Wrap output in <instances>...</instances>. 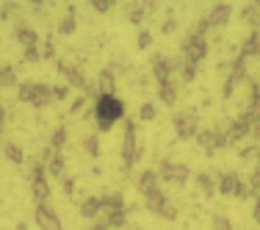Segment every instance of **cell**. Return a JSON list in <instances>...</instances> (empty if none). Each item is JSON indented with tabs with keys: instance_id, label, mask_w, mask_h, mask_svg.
Returning <instances> with one entry per match:
<instances>
[{
	"instance_id": "cell-5",
	"label": "cell",
	"mask_w": 260,
	"mask_h": 230,
	"mask_svg": "<svg viewBox=\"0 0 260 230\" xmlns=\"http://www.w3.org/2000/svg\"><path fill=\"white\" fill-rule=\"evenodd\" d=\"M144 208L150 211V214L160 216V219H166V222H175L177 219V208L169 203V197L164 194V189L150 191V194L144 197Z\"/></svg>"
},
{
	"instance_id": "cell-2",
	"label": "cell",
	"mask_w": 260,
	"mask_h": 230,
	"mask_svg": "<svg viewBox=\"0 0 260 230\" xmlns=\"http://www.w3.org/2000/svg\"><path fill=\"white\" fill-rule=\"evenodd\" d=\"M17 100L28 103L34 108H47L53 105V86L50 83H34V80H25V83L17 86Z\"/></svg>"
},
{
	"instance_id": "cell-37",
	"label": "cell",
	"mask_w": 260,
	"mask_h": 230,
	"mask_svg": "<svg viewBox=\"0 0 260 230\" xmlns=\"http://www.w3.org/2000/svg\"><path fill=\"white\" fill-rule=\"evenodd\" d=\"M230 75H233L235 80H244V78H246V61L241 59V55L233 61V67H230Z\"/></svg>"
},
{
	"instance_id": "cell-30",
	"label": "cell",
	"mask_w": 260,
	"mask_h": 230,
	"mask_svg": "<svg viewBox=\"0 0 260 230\" xmlns=\"http://www.w3.org/2000/svg\"><path fill=\"white\" fill-rule=\"evenodd\" d=\"M238 158L246 161V164H255V166H257V161H260V147H257V145L241 147V150H238Z\"/></svg>"
},
{
	"instance_id": "cell-27",
	"label": "cell",
	"mask_w": 260,
	"mask_h": 230,
	"mask_svg": "<svg viewBox=\"0 0 260 230\" xmlns=\"http://www.w3.org/2000/svg\"><path fill=\"white\" fill-rule=\"evenodd\" d=\"M241 20L249 22L252 28H257V25H260V3H249V6H244V9H241Z\"/></svg>"
},
{
	"instance_id": "cell-55",
	"label": "cell",
	"mask_w": 260,
	"mask_h": 230,
	"mask_svg": "<svg viewBox=\"0 0 260 230\" xmlns=\"http://www.w3.org/2000/svg\"><path fill=\"white\" fill-rule=\"evenodd\" d=\"M14 230H28V225H25V222H20V225H17Z\"/></svg>"
},
{
	"instance_id": "cell-13",
	"label": "cell",
	"mask_w": 260,
	"mask_h": 230,
	"mask_svg": "<svg viewBox=\"0 0 260 230\" xmlns=\"http://www.w3.org/2000/svg\"><path fill=\"white\" fill-rule=\"evenodd\" d=\"M94 92H97V97H111V95H116V72L111 70V67L100 70L97 83H94Z\"/></svg>"
},
{
	"instance_id": "cell-53",
	"label": "cell",
	"mask_w": 260,
	"mask_h": 230,
	"mask_svg": "<svg viewBox=\"0 0 260 230\" xmlns=\"http://www.w3.org/2000/svg\"><path fill=\"white\" fill-rule=\"evenodd\" d=\"M83 105H86V95H83V97H78V100L72 103V111H80V108H83Z\"/></svg>"
},
{
	"instance_id": "cell-45",
	"label": "cell",
	"mask_w": 260,
	"mask_h": 230,
	"mask_svg": "<svg viewBox=\"0 0 260 230\" xmlns=\"http://www.w3.org/2000/svg\"><path fill=\"white\" fill-rule=\"evenodd\" d=\"M67 97H70V86H53V100L55 103H61V100H67Z\"/></svg>"
},
{
	"instance_id": "cell-10",
	"label": "cell",
	"mask_w": 260,
	"mask_h": 230,
	"mask_svg": "<svg viewBox=\"0 0 260 230\" xmlns=\"http://www.w3.org/2000/svg\"><path fill=\"white\" fill-rule=\"evenodd\" d=\"M34 222L39 230H64V222L55 214V208L50 203H36L34 205Z\"/></svg>"
},
{
	"instance_id": "cell-33",
	"label": "cell",
	"mask_w": 260,
	"mask_h": 230,
	"mask_svg": "<svg viewBox=\"0 0 260 230\" xmlns=\"http://www.w3.org/2000/svg\"><path fill=\"white\" fill-rule=\"evenodd\" d=\"M197 186H200L202 191H205V197H213V191H216V180L208 175V172H200L197 175Z\"/></svg>"
},
{
	"instance_id": "cell-4",
	"label": "cell",
	"mask_w": 260,
	"mask_h": 230,
	"mask_svg": "<svg viewBox=\"0 0 260 230\" xmlns=\"http://www.w3.org/2000/svg\"><path fill=\"white\" fill-rule=\"evenodd\" d=\"M55 70H58V75L64 78V83L70 86V89H80L83 95H94V97H97L94 86H91L89 78L80 72V67H75V64H64V61H55Z\"/></svg>"
},
{
	"instance_id": "cell-25",
	"label": "cell",
	"mask_w": 260,
	"mask_h": 230,
	"mask_svg": "<svg viewBox=\"0 0 260 230\" xmlns=\"http://www.w3.org/2000/svg\"><path fill=\"white\" fill-rule=\"evenodd\" d=\"M3 155L14 166H22V161H25V153H22V147L17 145V141H6V145H3Z\"/></svg>"
},
{
	"instance_id": "cell-11",
	"label": "cell",
	"mask_w": 260,
	"mask_h": 230,
	"mask_svg": "<svg viewBox=\"0 0 260 230\" xmlns=\"http://www.w3.org/2000/svg\"><path fill=\"white\" fill-rule=\"evenodd\" d=\"M180 70V61L172 59V55H152V78L158 83H166V80H175V72Z\"/></svg>"
},
{
	"instance_id": "cell-50",
	"label": "cell",
	"mask_w": 260,
	"mask_h": 230,
	"mask_svg": "<svg viewBox=\"0 0 260 230\" xmlns=\"http://www.w3.org/2000/svg\"><path fill=\"white\" fill-rule=\"evenodd\" d=\"M252 219H255L257 225H260V194L255 197V208H252Z\"/></svg>"
},
{
	"instance_id": "cell-31",
	"label": "cell",
	"mask_w": 260,
	"mask_h": 230,
	"mask_svg": "<svg viewBox=\"0 0 260 230\" xmlns=\"http://www.w3.org/2000/svg\"><path fill=\"white\" fill-rule=\"evenodd\" d=\"M197 145L205 147V153H208V155H213V153H216V150H213V128L200 130V133H197Z\"/></svg>"
},
{
	"instance_id": "cell-35",
	"label": "cell",
	"mask_w": 260,
	"mask_h": 230,
	"mask_svg": "<svg viewBox=\"0 0 260 230\" xmlns=\"http://www.w3.org/2000/svg\"><path fill=\"white\" fill-rule=\"evenodd\" d=\"M197 67H200V64H191V61H185V59L180 61V78L185 80V83H191V80L197 78V72H200Z\"/></svg>"
},
{
	"instance_id": "cell-21",
	"label": "cell",
	"mask_w": 260,
	"mask_h": 230,
	"mask_svg": "<svg viewBox=\"0 0 260 230\" xmlns=\"http://www.w3.org/2000/svg\"><path fill=\"white\" fill-rule=\"evenodd\" d=\"M100 205H103V214H105V211H127L125 197H122L119 191H111V194H103V197H100Z\"/></svg>"
},
{
	"instance_id": "cell-40",
	"label": "cell",
	"mask_w": 260,
	"mask_h": 230,
	"mask_svg": "<svg viewBox=\"0 0 260 230\" xmlns=\"http://www.w3.org/2000/svg\"><path fill=\"white\" fill-rule=\"evenodd\" d=\"M233 197H238V200H246V197H252L249 194V183H246L244 178L238 175V180H235V191H233Z\"/></svg>"
},
{
	"instance_id": "cell-14",
	"label": "cell",
	"mask_w": 260,
	"mask_h": 230,
	"mask_svg": "<svg viewBox=\"0 0 260 230\" xmlns=\"http://www.w3.org/2000/svg\"><path fill=\"white\" fill-rule=\"evenodd\" d=\"M249 133H252V122L241 114L230 122V133L227 136H230V145H241V139H249Z\"/></svg>"
},
{
	"instance_id": "cell-3",
	"label": "cell",
	"mask_w": 260,
	"mask_h": 230,
	"mask_svg": "<svg viewBox=\"0 0 260 230\" xmlns=\"http://www.w3.org/2000/svg\"><path fill=\"white\" fill-rule=\"evenodd\" d=\"M141 147H139V128H136L133 120H125V139H122V169H130V166L139 161Z\"/></svg>"
},
{
	"instance_id": "cell-12",
	"label": "cell",
	"mask_w": 260,
	"mask_h": 230,
	"mask_svg": "<svg viewBox=\"0 0 260 230\" xmlns=\"http://www.w3.org/2000/svg\"><path fill=\"white\" fill-rule=\"evenodd\" d=\"M230 17H233V6H230V3H216L213 9L205 14V20H208L210 28L219 31V28H224L227 22H230Z\"/></svg>"
},
{
	"instance_id": "cell-22",
	"label": "cell",
	"mask_w": 260,
	"mask_h": 230,
	"mask_svg": "<svg viewBox=\"0 0 260 230\" xmlns=\"http://www.w3.org/2000/svg\"><path fill=\"white\" fill-rule=\"evenodd\" d=\"M158 97L164 105H175L177 103V83L175 80H166V83H158Z\"/></svg>"
},
{
	"instance_id": "cell-32",
	"label": "cell",
	"mask_w": 260,
	"mask_h": 230,
	"mask_svg": "<svg viewBox=\"0 0 260 230\" xmlns=\"http://www.w3.org/2000/svg\"><path fill=\"white\" fill-rule=\"evenodd\" d=\"M72 31H75V9H72V6H70V9H67V17H64V20L58 22V34L70 36Z\"/></svg>"
},
{
	"instance_id": "cell-46",
	"label": "cell",
	"mask_w": 260,
	"mask_h": 230,
	"mask_svg": "<svg viewBox=\"0 0 260 230\" xmlns=\"http://www.w3.org/2000/svg\"><path fill=\"white\" fill-rule=\"evenodd\" d=\"M55 155H58V150H55V147H50V145H47L45 150H42V155H39V164H50V161L55 158Z\"/></svg>"
},
{
	"instance_id": "cell-41",
	"label": "cell",
	"mask_w": 260,
	"mask_h": 230,
	"mask_svg": "<svg viewBox=\"0 0 260 230\" xmlns=\"http://www.w3.org/2000/svg\"><path fill=\"white\" fill-rule=\"evenodd\" d=\"M91 9H94L97 14H108V11L114 9V0H91Z\"/></svg>"
},
{
	"instance_id": "cell-42",
	"label": "cell",
	"mask_w": 260,
	"mask_h": 230,
	"mask_svg": "<svg viewBox=\"0 0 260 230\" xmlns=\"http://www.w3.org/2000/svg\"><path fill=\"white\" fill-rule=\"evenodd\" d=\"M213 230H233V222L227 219L224 214H216L213 216Z\"/></svg>"
},
{
	"instance_id": "cell-38",
	"label": "cell",
	"mask_w": 260,
	"mask_h": 230,
	"mask_svg": "<svg viewBox=\"0 0 260 230\" xmlns=\"http://www.w3.org/2000/svg\"><path fill=\"white\" fill-rule=\"evenodd\" d=\"M241 80H235L230 72H227V78H224V86H221V97H224V100H230V97L235 95V86H238Z\"/></svg>"
},
{
	"instance_id": "cell-39",
	"label": "cell",
	"mask_w": 260,
	"mask_h": 230,
	"mask_svg": "<svg viewBox=\"0 0 260 230\" xmlns=\"http://www.w3.org/2000/svg\"><path fill=\"white\" fill-rule=\"evenodd\" d=\"M246 183H249V194L257 197V194H260V164L252 169V175H249V180H246Z\"/></svg>"
},
{
	"instance_id": "cell-52",
	"label": "cell",
	"mask_w": 260,
	"mask_h": 230,
	"mask_svg": "<svg viewBox=\"0 0 260 230\" xmlns=\"http://www.w3.org/2000/svg\"><path fill=\"white\" fill-rule=\"evenodd\" d=\"M249 139L260 141V122H255V125H252V133H249Z\"/></svg>"
},
{
	"instance_id": "cell-9",
	"label": "cell",
	"mask_w": 260,
	"mask_h": 230,
	"mask_svg": "<svg viewBox=\"0 0 260 230\" xmlns=\"http://www.w3.org/2000/svg\"><path fill=\"white\" fill-rule=\"evenodd\" d=\"M180 50H183V59H185V61H191V64H200V61H205V55H208V39L191 31V34L183 39Z\"/></svg>"
},
{
	"instance_id": "cell-26",
	"label": "cell",
	"mask_w": 260,
	"mask_h": 230,
	"mask_svg": "<svg viewBox=\"0 0 260 230\" xmlns=\"http://www.w3.org/2000/svg\"><path fill=\"white\" fill-rule=\"evenodd\" d=\"M45 169H47V178H64V172H67V158H64V153H58L55 158L50 161V164H45Z\"/></svg>"
},
{
	"instance_id": "cell-24",
	"label": "cell",
	"mask_w": 260,
	"mask_h": 230,
	"mask_svg": "<svg viewBox=\"0 0 260 230\" xmlns=\"http://www.w3.org/2000/svg\"><path fill=\"white\" fill-rule=\"evenodd\" d=\"M103 222H105L111 230H122V227L127 225V211H105Z\"/></svg>"
},
{
	"instance_id": "cell-56",
	"label": "cell",
	"mask_w": 260,
	"mask_h": 230,
	"mask_svg": "<svg viewBox=\"0 0 260 230\" xmlns=\"http://www.w3.org/2000/svg\"><path fill=\"white\" fill-rule=\"evenodd\" d=\"M255 31H257V28H255ZM257 34H260V31H257ZM257 59H260V45H257Z\"/></svg>"
},
{
	"instance_id": "cell-6",
	"label": "cell",
	"mask_w": 260,
	"mask_h": 230,
	"mask_svg": "<svg viewBox=\"0 0 260 230\" xmlns=\"http://www.w3.org/2000/svg\"><path fill=\"white\" fill-rule=\"evenodd\" d=\"M158 178L166 180V183H172V186H185L191 180V169H188V164L164 158V161H160V166H158Z\"/></svg>"
},
{
	"instance_id": "cell-48",
	"label": "cell",
	"mask_w": 260,
	"mask_h": 230,
	"mask_svg": "<svg viewBox=\"0 0 260 230\" xmlns=\"http://www.w3.org/2000/svg\"><path fill=\"white\" fill-rule=\"evenodd\" d=\"M61 189H64V194H72L75 191V178H61Z\"/></svg>"
},
{
	"instance_id": "cell-1",
	"label": "cell",
	"mask_w": 260,
	"mask_h": 230,
	"mask_svg": "<svg viewBox=\"0 0 260 230\" xmlns=\"http://www.w3.org/2000/svg\"><path fill=\"white\" fill-rule=\"evenodd\" d=\"M94 122L100 133H111V128L116 125L119 120H125V103L119 100L116 95L111 97H94Z\"/></svg>"
},
{
	"instance_id": "cell-17",
	"label": "cell",
	"mask_w": 260,
	"mask_h": 230,
	"mask_svg": "<svg viewBox=\"0 0 260 230\" xmlns=\"http://www.w3.org/2000/svg\"><path fill=\"white\" fill-rule=\"evenodd\" d=\"M244 117L255 125V122H260V86L252 80L249 83V103H246V108H244Z\"/></svg>"
},
{
	"instance_id": "cell-18",
	"label": "cell",
	"mask_w": 260,
	"mask_h": 230,
	"mask_svg": "<svg viewBox=\"0 0 260 230\" xmlns=\"http://www.w3.org/2000/svg\"><path fill=\"white\" fill-rule=\"evenodd\" d=\"M78 211H80V216H83V219H97V216L103 214L100 197H83L80 205H78Z\"/></svg>"
},
{
	"instance_id": "cell-7",
	"label": "cell",
	"mask_w": 260,
	"mask_h": 230,
	"mask_svg": "<svg viewBox=\"0 0 260 230\" xmlns=\"http://www.w3.org/2000/svg\"><path fill=\"white\" fill-rule=\"evenodd\" d=\"M30 194H34L36 203H47L53 194L50 189V180H47V169L45 164H39V161H34V166H30Z\"/></svg>"
},
{
	"instance_id": "cell-44",
	"label": "cell",
	"mask_w": 260,
	"mask_h": 230,
	"mask_svg": "<svg viewBox=\"0 0 260 230\" xmlns=\"http://www.w3.org/2000/svg\"><path fill=\"white\" fill-rule=\"evenodd\" d=\"M136 45H139L141 50H147V47L152 45V34H150V31H139V39H136Z\"/></svg>"
},
{
	"instance_id": "cell-51",
	"label": "cell",
	"mask_w": 260,
	"mask_h": 230,
	"mask_svg": "<svg viewBox=\"0 0 260 230\" xmlns=\"http://www.w3.org/2000/svg\"><path fill=\"white\" fill-rule=\"evenodd\" d=\"M177 25H175V20H172V17H169V20H166L164 22V28H160V31H164V34H172V31H175Z\"/></svg>"
},
{
	"instance_id": "cell-29",
	"label": "cell",
	"mask_w": 260,
	"mask_h": 230,
	"mask_svg": "<svg viewBox=\"0 0 260 230\" xmlns=\"http://www.w3.org/2000/svg\"><path fill=\"white\" fill-rule=\"evenodd\" d=\"M83 150L91 155V158H97L100 155V136L97 133H86L83 136Z\"/></svg>"
},
{
	"instance_id": "cell-8",
	"label": "cell",
	"mask_w": 260,
	"mask_h": 230,
	"mask_svg": "<svg viewBox=\"0 0 260 230\" xmlns=\"http://www.w3.org/2000/svg\"><path fill=\"white\" fill-rule=\"evenodd\" d=\"M172 125H175L177 139L188 141L197 139V133H200V117L194 111H177V114H172Z\"/></svg>"
},
{
	"instance_id": "cell-20",
	"label": "cell",
	"mask_w": 260,
	"mask_h": 230,
	"mask_svg": "<svg viewBox=\"0 0 260 230\" xmlns=\"http://www.w3.org/2000/svg\"><path fill=\"white\" fill-rule=\"evenodd\" d=\"M152 9H155L152 3H130V9H127V20H130V25H141V22H144V17L150 14Z\"/></svg>"
},
{
	"instance_id": "cell-15",
	"label": "cell",
	"mask_w": 260,
	"mask_h": 230,
	"mask_svg": "<svg viewBox=\"0 0 260 230\" xmlns=\"http://www.w3.org/2000/svg\"><path fill=\"white\" fill-rule=\"evenodd\" d=\"M136 189H139L141 197H147L150 191L160 189V178H158V169H144L139 175V180H136Z\"/></svg>"
},
{
	"instance_id": "cell-28",
	"label": "cell",
	"mask_w": 260,
	"mask_h": 230,
	"mask_svg": "<svg viewBox=\"0 0 260 230\" xmlns=\"http://www.w3.org/2000/svg\"><path fill=\"white\" fill-rule=\"evenodd\" d=\"M17 86V70L11 64H3L0 67V89H11Z\"/></svg>"
},
{
	"instance_id": "cell-34",
	"label": "cell",
	"mask_w": 260,
	"mask_h": 230,
	"mask_svg": "<svg viewBox=\"0 0 260 230\" xmlns=\"http://www.w3.org/2000/svg\"><path fill=\"white\" fill-rule=\"evenodd\" d=\"M67 136H70V133H67V128L58 125L53 130V136H50V147H55V150L61 153V150H64V145H67Z\"/></svg>"
},
{
	"instance_id": "cell-36",
	"label": "cell",
	"mask_w": 260,
	"mask_h": 230,
	"mask_svg": "<svg viewBox=\"0 0 260 230\" xmlns=\"http://www.w3.org/2000/svg\"><path fill=\"white\" fill-rule=\"evenodd\" d=\"M158 117V108L152 103H141V108H139V120L141 122H152Z\"/></svg>"
},
{
	"instance_id": "cell-47",
	"label": "cell",
	"mask_w": 260,
	"mask_h": 230,
	"mask_svg": "<svg viewBox=\"0 0 260 230\" xmlns=\"http://www.w3.org/2000/svg\"><path fill=\"white\" fill-rule=\"evenodd\" d=\"M42 59H55V47H53V39H50V36L45 39V47H42Z\"/></svg>"
},
{
	"instance_id": "cell-54",
	"label": "cell",
	"mask_w": 260,
	"mask_h": 230,
	"mask_svg": "<svg viewBox=\"0 0 260 230\" xmlns=\"http://www.w3.org/2000/svg\"><path fill=\"white\" fill-rule=\"evenodd\" d=\"M89 230H111L108 225H105V222H94V225H91Z\"/></svg>"
},
{
	"instance_id": "cell-23",
	"label": "cell",
	"mask_w": 260,
	"mask_h": 230,
	"mask_svg": "<svg viewBox=\"0 0 260 230\" xmlns=\"http://www.w3.org/2000/svg\"><path fill=\"white\" fill-rule=\"evenodd\" d=\"M257 45H260V34H257V31H252V34L249 36H246V39L244 42H241V59H252V55H257Z\"/></svg>"
},
{
	"instance_id": "cell-19",
	"label": "cell",
	"mask_w": 260,
	"mask_h": 230,
	"mask_svg": "<svg viewBox=\"0 0 260 230\" xmlns=\"http://www.w3.org/2000/svg\"><path fill=\"white\" fill-rule=\"evenodd\" d=\"M235 180H238V172H219V175H216V191L224 194V197H233Z\"/></svg>"
},
{
	"instance_id": "cell-43",
	"label": "cell",
	"mask_w": 260,
	"mask_h": 230,
	"mask_svg": "<svg viewBox=\"0 0 260 230\" xmlns=\"http://www.w3.org/2000/svg\"><path fill=\"white\" fill-rule=\"evenodd\" d=\"M22 59H25L28 64H39V61H42V50H39V47H30V50L22 53Z\"/></svg>"
},
{
	"instance_id": "cell-49",
	"label": "cell",
	"mask_w": 260,
	"mask_h": 230,
	"mask_svg": "<svg viewBox=\"0 0 260 230\" xmlns=\"http://www.w3.org/2000/svg\"><path fill=\"white\" fill-rule=\"evenodd\" d=\"M6 120H9V114H6V105L0 103V136H3V130H6Z\"/></svg>"
},
{
	"instance_id": "cell-16",
	"label": "cell",
	"mask_w": 260,
	"mask_h": 230,
	"mask_svg": "<svg viewBox=\"0 0 260 230\" xmlns=\"http://www.w3.org/2000/svg\"><path fill=\"white\" fill-rule=\"evenodd\" d=\"M14 39L20 42V47H25V50H30V47H39V34H36L30 25H25V22H17Z\"/></svg>"
}]
</instances>
